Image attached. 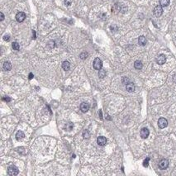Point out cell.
<instances>
[{
    "label": "cell",
    "instance_id": "9a60e30c",
    "mask_svg": "<svg viewBox=\"0 0 176 176\" xmlns=\"http://www.w3.org/2000/svg\"><path fill=\"white\" fill-rule=\"evenodd\" d=\"M24 136H25V134H24L22 131H18L16 134V139L18 140V141H20V140H22Z\"/></svg>",
    "mask_w": 176,
    "mask_h": 176
},
{
    "label": "cell",
    "instance_id": "ac0fdd59",
    "mask_svg": "<svg viewBox=\"0 0 176 176\" xmlns=\"http://www.w3.org/2000/svg\"><path fill=\"white\" fill-rule=\"evenodd\" d=\"M73 127H74V124L72 122H68L65 125V129L67 131H71L73 129Z\"/></svg>",
    "mask_w": 176,
    "mask_h": 176
},
{
    "label": "cell",
    "instance_id": "277c9868",
    "mask_svg": "<svg viewBox=\"0 0 176 176\" xmlns=\"http://www.w3.org/2000/svg\"><path fill=\"white\" fill-rule=\"evenodd\" d=\"M168 166H169V161H168L167 160H165V159L160 160V163H159V168H160V170L167 169Z\"/></svg>",
    "mask_w": 176,
    "mask_h": 176
},
{
    "label": "cell",
    "instance_id": "ba28073f",
    "mask_svg": "<svg viewBox=\"0 0 176 176\" xmlns=\"http://www.w3.org/2000/svg\"><path fill=\"white\" fill-rule=\"evenodd\" d=\"M97 142H98V144L99 146H105L107 143V139H106V137H104V136H98V137L97 138Z\"/></svg>",
    "mask_w": 176,
    "mask_h": 176
},
{
    "label": "cell",
    "instance_id": "44dd1931",
    "mask_svg": "<svg viewBox=\"0 0 176 176\" xmlns=\"http://www.w3.org/2000/svg\"><path fill=\"white\" fill-rule=\"evenodd\" d=\"M88 55H88L87 52H82V53L79 55V57L81 58L82 60H85L86 58L88 57Z\"/></svg>",
    "mask_w": 176,
    "mask_h": 176
},
{
    "label": "cell",
    "instance_id": "8992f818",
    "mask_svg": "<svg viewBox=\"0 0 176 176\" xmlns=\"http://www.w3.org/2000/svg\"><path fill=\"white\" fill-rule=\"evenodd\" d=\"M156 62H157V64H159V65H164V64L166 62L165 55H163V54L159 55L156 58Z\"/></svg>",
    "mask_w": 176,
    "mask_h": 176
},
{
    "label": "cell",
    "instance_id": "e0dca14e",
    "mask_svg": "<svg viewBox=\"0 0 176 176\" xmlns=\"http://www.w3.org/2000/svg\"><path fill=\"white\" fill-rule=\"evenodd\" d=\"M160 4L162 7H167L170 4V0H160Z\"/></svg>",
    "mask_w": 176,
    "mask_h": 176
},
{
    "label": "cell",
    "instance_id": "7a4b0ae2",
    "mask_svg": "<svg viewBox=\"0 0 176 176\" xmlns=\"http://www.w3.org/2000/svg\"><path fill=\"white\" fill-rule=\"evenodd\" d=\"M103 66V62L99 58H96L93 61V68L96 70H100Z\"/></svg>",
    "mask_w": 176,
    "mask_h": 176
},
{
    "label": "cell",
    "instance_id": "6da1fadb",
    "mask_svg": "<svg viewBox=\"0 0 176 176\" xmlns=\"http://www.w3.org/2000/svg\"><path fill=\"white\" fill-rule=\"evenodd\" d=\"M18 173H19V170H18V169L16 167V166H13V165L10 166V167H8V169H7V174L11 176H15L17 175H18Z\"/></svg>",
    "mask_w": 176,
    "mask_h": 176
},
{
    "label": "cell",
    "instance_id": "9c48e42d",
    "mask_svg": "<svg viewBox=\"0 0 176 176\" xmlns=\"http://www.w3.org/2000/svg\"><path fill=\"white\" fill-rule=\"evenodd\" d=\"M126 89H127V92H129V93H132V92L135 91L136 87H135V85L133 83H132V82H129L128 84H127V85H126Z\"/></svg>",
    "mask_w": 176,
    "mask_h": 176
},
{
    "label": "cell",
    "instance_id": "8fae6325",
    "mask_svg": "<svg viewBox=\"0 0 176 176\" xmlns=\"http://www.w3.org/2000/svg\"><path fill=\"white\" fill-rule=\"evenodd\" d=\"M149 134H150V132L147 128H142L141 130V138H143V139L147 138Z\"/></svg>",
    "mask_w": 176,
    "mask_h": 176
},
{
    "label": "cell",
    "instance_id": "7402d4cb",
    "mask_svg": "<svg viewBox=\"0 0 176 176\" xmlns=\"http://www.w3.org/2000/svg\"><path fill=\"white\" fill-rule=\"evenodd\" d=\"M149 160H150L149 157H147V158L144 160V162H143V166H144V167H148V165H149Z\"/></svg>",
    "mask_w": 176,
    "mask_h": 176
},
{
    "label": "cell",
    "instance_id": "5b68a950",
    "mask_svg": "<svg viewBox=\"0 0 176 176\" xmlns=\"http://www.w3.org/2000/svg\"><path fill=\"white\" fill-rule=\"evenodd\" d=\"M163 12V8L161 5H158L154 8V15L155 17H160Z\"/></svg>",
    "mask_w": 176,
    "mask_h": 176
},
{
    "label": "cell",
    "instance_id": "f1b7e54d",
    "mask_svg": "<svg viewBox=\"0 0 176 176\" xmlns=\"http://www.w3.org/2000/svg\"><path fill=\"white\" fill-rule=\"evenodd\" d=\"M0 16H1V21H3V19H4V15H3V12H0Z\"/></svg>",
    "mask_w": 176,
    "mask_h": 176
},
{
    "label": "cell",
    "instance_id": "3957f363",
    "mask_svg": "<svg viewBox=\"0 0 176 176\" xmlns=\"http://www.w3.org/2000/svg\"><path fill=\"white\" fill-rule=\"evenodd\" d=\"M158 126L160 129L165 128V127L168 126V121L165 118H164V117H161V118H160L158 121Z\"/></svg>",
    "mask_w": 176,
    "mask_h": 176
},
{
    "label": "cell",
    "instance_id": "4fadbf2b",
    "mask_svg": "<svg viewBox=\"0 0 176 176\" xmlns=\"http://www.w3.org/2000/svg\"><path fill=\"white\" fill-rule=\"evenodd\" d=\"M142 66H143V64L141 61H136L134 63V67L136 70H141Z\"/></svg>",
    "mask_w": 176,
    "mask_h": 176
},
{
    "label": "cell",
    "instance_id": "4316f807",
    "mask_svg": "<svg viewBox=\"0 0 176 176\" xmlns=\"http://www.w3.org/2000/svg\"><path fill=\"white\" fill-rule=\"evenodd\" d=\"M3 39H4V41H7V42H8L9 39H10V36H9V35H5L4 36H3Z\"/></svg>",
    "mask_w": 176,
    "mask_h": 176
},
{
    "label": "cell",
    "instance_id": "484cf974",
    "mask_svg": "<svg viewBox=\"0 0 176 176\" xmlns=\"http://www.w3.org/2000/svg\"><path fill=\"white\" fill-rule=\"evenodd\" d=\"M64 3L66 6H70L71 4V0H64Z\"/></svg>",
    "mask_w": 176,
    "mask_h": 176
},
{
    "label": "cell",
    "instance_id": "ffe728a7",
    "mask_svg": "<svg viewBox=\"0 0 176 176\" xmlns=\"http://www.w3.org/2000/svg\"><path fill=\"white\" fill-rule=\"evenodd\" d=\"M12 46L13 50H19V48H20V46H19V44H18V42H13Z\"/></svg>",
    "mask_w": 176,
    "mask_h": 176
},
{
    "label": "cell",
    "instance_id": "52a82bcc",
    "mask_svg": "<svg viewBox=\"0 0 176 176\" xmlns=\"http://www.w3.org/2000/svg\"><path fill=\"white\" fill-rule=\"evenodd\" d=\"M25 18H26V14L24 13L23 12H18L16 15V20L18 22H23L24 20H25Z\"/></svg>",
    "mask_w": 176,
    "mask_h": 176
},
{
    "label": "cell",
    "instance_id": "cb8c5ba5",
    "mask_svg": "<svg viewBox=\"0 0 176 176\" xmlns=\"http://www.w3.org/2000/svg\"><path fill=\"white\" fill-rule=\"evenodd\" d=\"M83 136H84V138L89 137V132H88V130H85L83 132Z\"/></svg>",
    "mask_w": 176,
    "mask_h": 176
},
{
    "label": "cell",
    "instance_id": "d4e9b609",
    "mask_svg": "<svg viewBox=\"0 0 176 176\" xmlns=\"http://www.w3.org/2000/svg\"><path fill=\"white\" fill-rule=\"evenodd\" d=\"M18 151L19 153H21V154H22V155H25L26 154V150L24 149L23 147H21V148H18Z\"/></svg>",
    "mask_w": 176,
    "mask_h": 176
},
{
    "label": "cell",
    "instance_id": "7c38bea8",
    "mask_svg": "<svg viewBox=\"0 0 176 176\" xmlns=\"http://www.w3.org/2000/svg\"><path fill=\"white\" fill-rule=\"evenodd\" d=\"M146 42H147V41L145 36H139V38H138V43H139L140 46H145V45L146 44Z\"/></svg>",
    "mask_w": 176,
    "mask_h": 176
},
{
    "label": "cell",
    "instance_id": "f546056e",
    "mask_svg": "<svg viewBox=\"0 0 176 176\" xmlns=\"http://www.w3.org/2000/svg\"><path fill=\"white\" fill-rule=\"evenodd\" d=\"M32 78H33V74H31V73H30L29 74V79H31Z\"/></svg>",
    "mask_w": 176,
    "mask_h": 176
},
{
    "label": "cell",
    "instance_id": "5bb4252c",
    "mask_svg": "<svg viewBox=\"0 0 176 176\" xmlns=\"http://www.w3.org/2000/svg\"><path fill=\"white\" fill-rule=\"evenodd\" d=\"M3 70H4L8 71L12 69V64L9 62V61H6V62H4V64H3Z\"/></svg>",
    "mask_w": 176,
    "mask_h": 176
},
{
    "label": "cell",
    "instance_id": "83f0119b",
    "mask_svg": "<svg viewBox=\"0 0 176 176\" xmlns=\"http://www.w3.org/2000/svg\"><path fill=\"white\" fill-rule=\"evenodd\" d=\"M3 100L6 101V102H10L11 101V98H8V97H4V98H3Z\"/></svg>",
    "mask_w": 176,
    "mask_h": 176
},
{
    "label": "cell",
    "instance_id": "d6986e66",
    "mask_svg": "<svg viewBox=\"0 0 176 176\" xmlns=\"http://www.w3.org/2000/svg\"><path fill=\"white\" fill-rule=\"evenodd\" d=\"M106 75V71L104 70H100L98 72V76L100 78H104Z\"/></svg>",
    "mask_w": 176,
    "mask_h": 176
},
{
    "label": "cell",
    "instance_id": "4dcf8cb0",
    "mask_svg": "<svg viewBox=\"0 0 176 176\" xmlns=\"http://www.w3.org/2000/svg\"><path fill=\"white\" fill-rule=\"evenodd\" d=\"M173 80H174V82H175V83H176V74L173 76Z\"/></svg>",
    "mask_w": 176,
    "mask_h": 176
},
{
    "label": "cell",
    "instance_id": "30bf717a",
    "mask_svg": "<svg viewBox=\"0 0 176 176\" xmlns=\"http://www.w3.org/2000/svg\"><path fill=\"white\" fill-rule=\"evenodd\" d=\"M89 109V104L87 103H82L80 104V110H81L82 113H86L88 112Z\"/></svg>",
    "mask_w": 176,
    "mask_h": 176
},
{
    "label": "cell",
    "instance_id": "603a6c76",
    "mask_svg": "<svg viewBox=\"0 0 176 176\" xmlns=\"http://www.w3.org/2000/svg\"><path fill=\"white\" fill-rule=\"evenodd\" d=\"M121 82H122L123 84H125V85H127V84H128L129 82H130V80H129V79L127 77H122V79H121Z\"/></svg>",
    "mask_w": 176,
    "mask_h": 176
},
{
    "label": "cell",
    "instance_id": "2e32d148",
    "mask_svg": "<svg viewBox=\"0 0 176 176\" xmlns=\"http://www.w3.org/2000/svg\"><path fill=\"white\" fill-rule=\"evenodd\" d=\"M62 68L65 70H69L70 68V64L69 61H64L62 64Z\"/></svg>",
    "mask_w": 176,
    "mask_h": 176
}]
</instances>
